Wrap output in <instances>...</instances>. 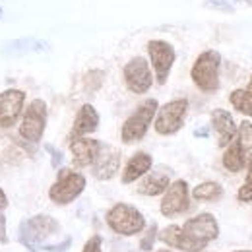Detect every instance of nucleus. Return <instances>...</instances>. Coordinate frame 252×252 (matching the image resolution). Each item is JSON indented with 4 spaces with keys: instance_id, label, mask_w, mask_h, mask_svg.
I'll use <instances>...</instances> for the list:
<instances>
[{
    "instance_id": "1",
    "label": "nucleus",
    "mask_w": 252,
    "mask_h": 252,
    "mask_svg": "<svg viewBox=\"0 0 252 252\" xmlns=\"http://www.w3.org/2000/svg\"><path fill=\"white\" fill-rule=\"evenodd\" d=\"M187 252H202L208 243L220 237V223L212 214H198L181 227Z\"/></svg>"
},
{
    "instance_id": "2",
    "label": "nucleus",
    "mask_w": 252,
    "mask_h": 252,
    "mask_svg": "<svg viewBox=\"0 0 252 252\" xmlns=\"http://www.w3.org/2000/svg\"><path fill=\"white\" fill-rule=\"evenodd\" d=\"M220 66L221 55L212 49L200 53V57L194 61L190 78L202 94H216L220 90Z\"/></svg>"
},
{
    "instance_id": "3",
    "label": "nucleus",
    "mask_w": 252,
    "mask_h": 252,
    "mask_svg": "<svg viewBox=\"0 0 252 252\" xmlns=\"http://www.w3.org/2000/svg\"><path fill=\"white\" fill-rule=\"evenodd\" d=\"M158 109H159L158 99H146V101H142L136 107V111L125 121L123 128H121V140H123V144H136V142H140L148 134L150 126H152L154 119H156Z\"/></svg>"
},
{
    "instance_id": "4",
    "label": "nucleus",
    "mask_w": 252,
    "mask_h": 252,
    "mask_svg": "<svg viewBox=\"0 0 252 252\" xmlns=\"http://www.w3.org/2000/svg\"><path fill=\"white\" fill-rule=\"evenodd\" d=\"M61 225L59 221L51 216L39 214L33 216L30 220L22 221L20 225V243L28 249V251H39L45 247V241L49 237H53L55 233H59Z\"/></svg>"
},
{
    "instance_id": "5",
    "label": "nucleus",
    "mask_w": 252,
    "mask_h": 252,
    "mask_svg": "<svg viewBox=\"0 0 252 252\" xmlns=\"http://www.w3.org/2000/svg\"><path fill=\"white\" fill-rule=\"evenodd\" d=\"M105 221L109 225V229H113L117 235H123V237H132V235H138L146 229V218L144 214L130 206V204H115L107 216Z\"/></svg>"
},
{
    "instance_id": "6",
    "label": "nucleus",
    "mask_w": 252,
    "mask_h": 252,
    "mask_svg": "<svg viewBox=\"0 0 252 252\" xmlns=\"http://www.w3.org/2000/svg\"><path fill=\"white\" fill-rule=\"evenodd\" d=\"M189 113V101L187 99H173L165 105H161L154 119V128L159 136H173L183 126Z\"/></svg>"
},
{
    "instance_id": "7",
    "label": "nucleus",
    "mask_w": 252,
    "mask_h": 252,
    "mask_svg": "<svg viewBox=\"0 0 252 252\" xmlns=\"http://www.w3.org/2000/svg\"><path fill=\"white\" fill-rule=\"evenodd\" d=\"M86 185H88V181L82 173L72 171V169H63L59 173L57 183L49 189V198L57 206L72 204L86 190Z\"/></svg>"
},
{
    "instance_id": "8",
    "label": "nucleus",
    "mask_w": 252,
    "mask_h": 252,
    "mask_svg": "<svg viewBox=\"0 0 252 252\" xmlns=\"http://www.w3.org/2000/svg\"><path fill=\"white\" fill-rule=\"evenodd\" d=\"M47 128V103L43 99H33L26 107L22 123H20V136L30 142L39 144Z\"/></svg>"
},
{
    "instance_id": "9",
    "label": "nucleus",
    "mask_w": 252,
    "mask_h": 252,
    "mask_svg": "<svg viewBox=\"0 0 252 252\" xmlns=\"http://www.w3.org/2000/svg\"><path fill=\"white\" fill-rule=\"evenodd\" d=\"M148 55H150V63H152L154 76H156L158 84L159 86H165L167 80H169L171 68H173V64H175V59H177L175 47H173L169 41L152 39V41L148 43Z\"/></svg>"
},
{
    "instance_id": "10",
    "label": "nucleus",
    "mask_w": 252,
    "mask_h": 252,
    "mask_svg": "<svg viewBox=\"0 0 252 252\" xmlns=\"http://www.w3.org/2000/svg\"><path fill=\"white\" fill-rule=\"evenodd\" d=\"M126 88L136 95H144L154 86V72L150 63L144 57H134L123 68Z\"/></svg>"
},
{
    "instance_id": "11",
    "label": "nucleus",
    "mask_w": 252,
    "mask_h": 252,
    "mask_svg": "<svg viewBox=\"0 0 252 252\" xmlns=\"http://www.w3.org/2000/svg\"><path fill=\"white\" fill-rule=\"evenodd\" d=\"M190 206V190L189 183L179 179L175 183H171L167 190L163 192V198H161V214L165 218H175V216H181L189 210Z\"/></svg>"
},
{
    "instance_id": "12",
    "label": "nucleus",
    "mask_w": 252,
    "mask_h": 252,
    "mask_svg": "<svg viewBox=\"0 0 252 252\" xmlns=\"http://www.w3.org/2000/svg\"><path fill=\"white\" fill-rule=\"evenodd\" d=\"M26 92L22 90H4L0 94V128H12L24 113Z\"/></svg>"
},
{
    "instance_id": "13",
    "label": "nucleus",
    "mask_w": 252,
    "mask_h": 252,
    "mask_svg": "<svg viewBox=\"0 0 252 252\" xmlns=\"http://www.w3.org/2000/svg\"><path fill=\"white\" fill-rule=\"evenodd\" d=\"M121 167V152L109 144H101L99 154L92 165V173L97 181H111Z\"/></svg>"
},
{
    "instance_id": "14",
    "label": "nucleus",
    "mask_w": 252,
    "mask_h": 252,
    "mask_svg": "<svg viewBox=\"0 0 252 252\" xmlns=\"http://www.w3.org/2000/svg\"><path fill=\"white\" fill-rule=\"evenodd\" d=\"M99 148H101V142L94 140V138H74L70 140V152H72V161L76 167H92L94 165L95 158L99 154Z\"/></svg>"
},
{
    "instance_id": "15",
    "label": "nucleus",
    "mask_w": 252,
    "mask_h": 252,
    "mask_svg": "<svg viewBox=\"0 0 252 252\" xmlns=\"http://www.w3.org/2000/svg\"><path fill=\"white\" fill-rule=\"evenodd\" d=\"M212 128L216 130V136H218V146L220 148H227L235 136H237V125H235V119L229 111L225 109H216L212 111Z\"/></svg>"
},
{
    "instance_id": "16",
    "label": "nucleus",
    "mask_w": 252,
    "mask_h": 252,
    "mask_svg": "<svg viewBox=\"0 0 252 252\" xmlns=\"http://www.w3.org/2000/svg\"><path fill=\"white\" fill-rule=\"evenodd\" d=\"M99 128V113L94 105L86 103L80 107L76 119H74V125L70 130V140L74 138H84L88 134H94L95 130Z\"/></svg>"
},
{
    "instance_id": "17",
    "label": "nucleus",
    "mask_w": 252,
    "mask_h": 252,
    "mask_svg": "<svg viewBox=\"0 0 252 252\" xmlns=\"http://www.w3.org/2000/svg\"><path fill=\"white\" fill-rule=\"evenodd\" d=\"M171 173L165 171V169H156V171H150L142 177V183L138 185V192L142 196H159L163 194L167 187L171 185Z\"/></svg>"
},
{
    "instance_id": "18",
    "label": "nucleus",
    "mask_w": 252,
    "mask_h": 252,
    "mask_svg": "<svg viewBox=\"0 0 252 252\" xmlns=\"http://www.w3.org/2000/svg\"><path fill=\"white\" fill-rule=\"evenodd\" d=\"M152 167H154V158H152L150 154H146V152L134 154L132 158L128 159L125 171H123V183H125V185H130V183L142 179L146 173L152 171Z\"/></svg>"
},
{
    "instance_id": "19",
    "label": "nucleus",
    "mask_w": 252,
    "mask_h": 252,
    "mask_svg": "<svg viewBox=\"0 0 252 252\" xmlns=\"http://www.w3.org/2000/svg\"><path fill=\"white\" fill-rule=\"evenodd\" d=\"M229 101L235 107V111H239L245 117H252V76L247 88H241V90L231 92Z\"/></svg>"
},
{
    "instance_id": "20",
    "label": "nucleus",
    "mask_w": 252,
    "mask_h": 252,
    "mask_svg": "<svg viewBox=\"0 0 252 252\" xmlns=\"http://www.w3.org/2000/svg\"><path fill=\"white\" fill-rule=\"evenodd\" d=\"M247 165V159L243 156L237 140H233L227 148H225V154H223V167L229 171V173H239L243 171Z\"/></svg>"
},
{
    "instance_id": "21",
    "label": "nucleus",
    "mask_w": 252,
    "mask_h": 252,
    "mask_svg": "<svg viewBox=\"0 0 252 252\" xmlns=\"http://www.w3.org/2000/svg\"><path fill=\"white\" fill-rule=\"evenodd\" d=\"M221 196H223V187L216 181L200 183L192 190V198L198 200V202H216V200H220Z\"/></svg>"
},
{
    "instance_id": "22",
    "label": "nucleus",
    "mask_w": 252,
    "mask_h": 252,
    "mask_svg": "<svg viewBox=\"0 0 252 252\" xmlns=\"http://www.w3.org/2000/svg\"><path fill=\"white\" fill-rule=\"evenodd\" d=\"M159 239H161L163 245H167V247H171V249L187 252V245H185V239H183V233H181V227H179V225H169V227H165V229L159 233Z\"/></svg>"
},
{
    "instance_id": "23",
    "label": "nucleus",
    "mask_w": 252,
    "mask_h": 252,
    "mask_svg": "<svg viewBox=\"0 0 252 252\" xmlns=\"http://www.w3.org/2000/svg\"><path fill=\"white\" fill-rule=\"evenodd\" d=\"M237 144L243 152V156L247 161L252 159V123L251 121H243L241 126L237 128Z\"/></svg>"
},
{
    "instance_id": "24",
    "label": "nucleus",
    "mask_w": 252,
    "mask_h": 252,
    "mask_svg": "<svg viewBox=\"0 0 252 252\" xmlns=\"http://www.w3.org/2000/svg\"><path fill=\"white\" fill-rule=\"evenodd\" d=\"M156 237H158V225H156V223H152V225H150V229H148V233H146V235L142 237V241H140V251H144V252L154 251Z\"/></svg>"
},
{
    "instance_id": "25",
    "label": "nucleus",
    "mask_w": 252,
    "mask_h": 252,
    "mask_svg": "<svg viewBox=\"0 0 252 252\" xmlns=\"http://www.w3.org/2000/svg\"><path fill=\"white\" fill-rule=\"evenodd\" d=\"M103 78H105V74H103L101 70H92V72H88V76H86V88H88L90 92H95V90L103 84Z\"/></svg>"
},
{
    "instance_id": "26",
    "label": "nucleus",
    "mask_w": 252,
    "mask_h": 252,
    "mask_svg": "<svg viewBox=\"0 0 252 252\" xmlns=\"http://www.w3.org/2000/svg\"><path fill=\"white\" fill-rule=\"evenodd\" d=\"M206 6L214 8V10H220V12H225V14H233L235 12V8L227 0H206Z\"/></svg>"
},
{
    "instance_id": "27",
    "label": "nucleus",
    "mask_w": 252,
    "mask_h": 252,
    "mask_svg": "<svg viewBox=\"0 0 252 252\" xmlns=\"http://www.w3.org/2000/svg\"><path fill=\"white\" fill-rule=\"evenodd\" d=\"M101 245H103V239H101L99 235H94V237H90V239L86 241L84 251L82 252H103L101 251Z\"/></svg>"
},
{
    "instance_id": "28",
    "label": "nucleus",
    "mask_w": 252,
    "mask_h": 252,
    "mask_svg": "<svg viewBox=\"0 0 252 252\" xmlns=\"http://www.w3.org/2000/svg\"><path fill=\"white\" fill-rule=\"evenodd\" d=\"M239 202H252V183H245L237 192Z\"/></svg>"
},
{
    "instance_id": "29",
    "label": "nucleus",
    "mask_w": 252,
    "mask_h": 252,
    "mask_svg": "<svg viewBox=\"0 0 252 252\" xmlns=\"http://www.w3.org/2000/svg\"><path fill=\"white\" fill-rule=\"evenodd\" d=\"M45 150L49 152V156H51V159H53V161H51L53 167H61V163H63V154H61L59 150H55L53 146H49V144L45 146Z\"/></svg>"
},
{
    "instance_id": "30",
    "label": "nucleus",
    "mask_w": 252,
    "mask_h": 252,
    "mask_svg": "<svg viewBox=\"0 0 252 252\" xmlns=\"http://www.w3.org/2000/svg\"><path fill=\"white\" fill-rule=\"evenodd\" d=\"M72 245V239L68 237V239H64L61 245H55V247H51V245H45L43 247V251H49V252H61V251H66L68 247Z\"/></svg>"
},
{
    "instance_id": "31",
    "label": "nucleus",
    "mask_w": 252,
    "mask_h": 252,
    "mask_svg": "<svg viewBox=\"0 0 252 252\" xmlns=\"http://www.w3.org/2000/svg\"><path fill=\"white\" fill-rule=\"evenodd\" d=\"M0 245H8V229H6L4 214H0Z\"/></svg>"
},
{
    "instance_id": "32",
    "label": "nucleus",
    "mask_w": 252,
    "mask_h": 252,
    "mask_svg": "<svg viewBox=\"0 0 252 252\" xmlns=\"http://www.w3.org/2000/svg\"><path fill=\"white\" fill-rule=\"evenodd\" d=\"M8 208V196H6V192L0 189V212H4Z\"/></svg>"
},
{
    "instance_id": "33",
    "label": "nucleus",
    "mask_w": 252,
    "mask_h": 252,
    "mask_svg": "<svg viewBox=\"0 0 252 252\" xmlns=\"http://www.w3.org/2000/svg\"><path fill=\"white\" fill-rule=\"evenodd\" d=\"M247 183H252V159L249 161V173H247Z\"/></svg>"
},
{
    "instance_id": "34",
    "label": "nucleus",
    "mask_w": 252,
    "mask_h": 252,
    "mask_svg": "<svg viewBox=\"0 0 252 252\" xmlns=\"http://www.w3.org/2000/svg\"><path fill=\"white\" fill-rule=\"evenodd\" d=\"M208 134V128H198L196 130V136H206Z\"/></svg>"
},
{
    "instance_id": "35",
    "label": "nucleus",
    "mask_w": 252,
    "mask_h": 252,
    "mask_svg": "<svg viewBox=\"0 0 252 252\" xmlns=\"http://www.w3.org/2000/svg\"><path fill=\"white\" fill-rule=\"evenodd\" d=\"M237 2H245V4H249V6H252V0H237Z\"/></svg>"
},
{
    "instance_id": "36",
    "label": "nucleus",
    "mask_w": 252,
    "mask_h": 252,
    "mask_svg": "<svg viewBox=\"0 0 252 252\" xmlns=\"http://www.w3.org/2000/svg\"><path fill=\"white\" fill-rule=\"evenodd\" d=\"M2 16H4V8L0 6V20H2Z\"/></svg>"
},
{
    "instance_id": "37",
    "label": "nucleus",
    "mask_w": 252,
    "mask_h": 252,
    "mask_svg": "<svg viewBox=\"0 0 252 252\" xmlns=\"http://www.w3.org/2000/svg\"><path fill=\"white\" fill-rule=\"evenodd\" d=\"M158 252H173V251H169V249H161V251H158Z\"/></svg>"
},
{
    "instance_id": "38",
    "label": "nucleus",
    "mask_w": 252,
    "mask_h": 252,
    "mask_svg": "<svg viewBox=\"0 0 252 252\" xmlns=\"http://www.w3.org/2000/svg\"><path fill=\"white\" fill-rule=\"evenodd\" d=\"M123 252H134V251H132V249H125Z\"/></svg>"
},
{
    "instance_id": "39",
    "label": "nucleus",
    "mask_w": 252,
    "mask_h": 252,
    "mask_svg": "<svg viewBox=\"0 0 252 252\" xmlns=\"http://www.w3.org/2000/svg\"><path fill=\"white\" fill-rule=\"evenodd\" d=\"M235 252H252V251H235Z\"/></svg>"
}]
</instances>
